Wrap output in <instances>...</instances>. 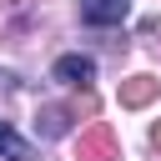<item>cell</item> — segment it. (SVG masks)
Here are the masks:
<instances>
[{
  "label": "cell",
  "mask_w": 161,
  "mask_h": 161,
  "mask_svg": "<svg viewBox=\"0 0 161 161\" xmlns=\"http://www.w3.org/2000/svg\"><path fill=\"white\" fill-rule=\"evenodd\" d=\"M151 146H156V151H161V121H156V126H151Z\"/></svg>",
  "instance_id": "obj_8"
},
{
  "label": "cell",
  "mask_w": 161,
  "mask_h": 161,
  "mask_svg": "<svg viewBox=\"0 0 161 161\" xmlns=\"http://www.w3.org/2000/svg\"><path fill=\"white\" fill-rule=\"evenodd\" d=\"M91 75H96V60L91 55H60L50 65V80H60V86H86Z\"/></svg>",
  "instance_id": "obj_3"
},
{
  "label": "cell",
  "mask_w": 161,
  "mask_h": 161,
  "mask_svg": "<svg viewBox=\"0 0 161 161\" xmlns=\"http://www.w3.org/2000/svg\"><path fill=\"white\" fill-rule=\"evenodd\" d=\"M156 96H161V80H156V75H126V80H121V106H131V111L151 106Z\"/></svg>",
  "instance_id": "obj_4"
},
{
  "label": "cell",
  "mask_w": 161,
  "mask_h": 161,
  "mask_svg": "<svg viewBox=\"0 0 161 161\" xmlns=\"http://www.w3.org/2000/svg\"><path fill=\"white\" fill-rule=\"evenodd\" d=\"M0 161H35V151L15 136V126H10V121H0Z\"/></svg>",
  "instance_id": "obj_5"
},
{
  "label": "cell",
  "mask_w": 161,
  "mask_h": 161,
  "mask_svg": "<svg viewBox=\"0 0 161 161\" xmlns=\"http://www.w3.org/2000/svg\"><path fill=\"white\" fill-rule=\"evenodd\" d=\"M126 15H131V0H80L86 25H121Z\"/></svg>",
  "instance_id": "obj_2"
},
{
  "label": "cell",
  "mask_w": 161,
  "mask_h": 161,
  "mask_svg": "<svg viewBox=\"0 0 161 161\" xmlns=\"http://www.w3.org/2000/svg\"><path fill=\"white\" fill-rule=\"evenodd\" d=\"M65 126H70V121H65L60 106H45V111H40V136H65Z\"/></svg>",
  "instance_id": "obj_6"
},
{
  "label": "cell",
  "mask_w": 161,
  "mask_h": 161,
  "mask_svg": "<svg viewBox=\"0 0 161 161\" xmlns=\"http://www.w3.org/2000/svg\"><path fill=\"white\" fill-rule=\"evenodd\" d=\"M0 91H15V75L10 70H0Z\"/></svg>",
  "instance_id": "obj_7"
},
{
  "label": "cell",
  "mask_w": 161,
  "mask_h": 161,
  "mask_svg": "<svg viewBox=\"0 0 161 161\" xmlns=\"http://www.w3.org/2000/svg\"><path fill=\"white\" fill-rule=\"evenodd\" d=\"M75 161H121V146H116V131L106 121L86 126L80 131V146H75Z\"/></svg>",
  "instance_id": "obj_1"
}]
</instances>
